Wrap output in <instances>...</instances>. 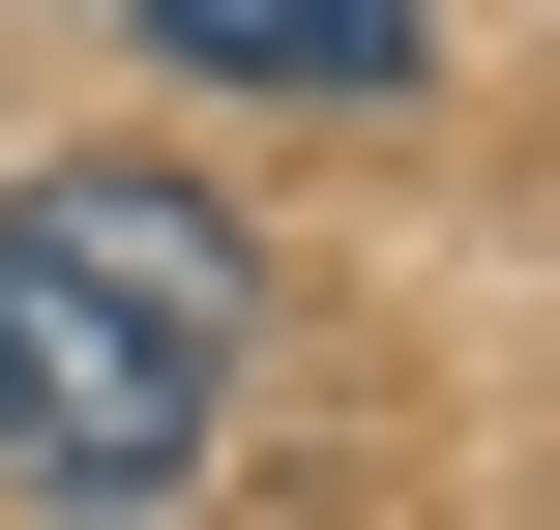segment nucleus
Wrapping results in <instances>:
<instances>
[{"label": "nucleus", "mask_w": 560, "mask_h": 530, "mask_svg": "<svg viewBox=\"0 0 560 530\" xmlns=\"http://www.w3.org/2000/svg\"><path fill=\"white\" fill-rule=\"evenodd\" d=\"M236 354H266V236L177 177V148H59L0 177V472L59 530H148L236 443Z\"/></svg>", "instance_id": "obj_1"}, {"label": "nucleus", "mask_w": 560, "mask_h": 530, "mask_svg": "<svg viewBox=\"0 0 560 530\" xmlns=\"http://www.w3.org/2000/svg\"><path fill=\"white\" fill-rule=\"evenodd\" d=\"M148 59H207V89H295V118H354V89H413V30L443 0H118Z\"/></svg>", "instance_id": "obj_2"}]
</instances>
